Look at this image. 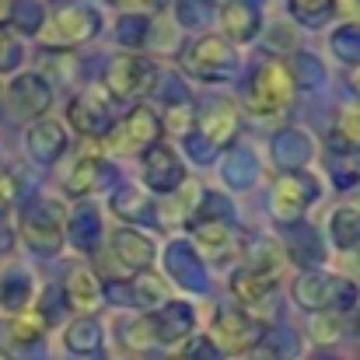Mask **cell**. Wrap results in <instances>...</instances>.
Wrapping results in <instances>:
<instances>
[{
  "label": "cell",
  "mask_w": 360,
  "mask_h": 360,
  "mask_svg": "<svg viewBox=\"0 0 360 360\" xmlns=\"http://www.w3.org/2000/svg\"><path fill=\"white\" fill-rule=\"evenodd\" d=\"M112 252H116V259H120L126 269H133V273H147L150 262H154V255H158V245L147 238L143 231L120 228V231H112Z\"/></svg>",
  "instance_id": "cell-22"
},
{
  "label": "cell",
  "mask_w": 360,
  "mask_h": 360,
  "mask_svg": "<svg viewBox=\"0 0 360 360\" xmlns=\"http://www.w3.org/2000/svg\"><path fill=\"white\" fill-rule=\"evenodd\" d=\"M154 84H158V67L140 53L112 56L105 67V88H109L105 95H112V98H122V102L143 98L154 91Z\"/></svg>",
  "instance_id": "cell-7"
},
{
  "label": "cell",
  "mask_w": 360,
  "mask_h": 360,
  "mask_svg": "<svg viewBox=\"0 0 360 360\" xmlns=\"http://www.w3.org/2000/svg\"><path fill=\"white\" fill-rule=\"evenodd\" d=\"M294 301L304 308V311H333V315H343L357 304V287L350 280H340L333 273H322V269H308L294 280Z\"/></svg>",
  "instance_id": "cell-2"
},
{
  "label": "cell",
  "mask_w": 360,
  "mask_h": 360,
  "mask_svg": "<svg viewBox=\"0 0 360 360\" xmlns=\"http://www.w3.org/2000/svg\"><path fill=\"white\" fill-rule=\"evenodd\" d=\"M287 255H290L294 262H301V266H315V262H322V259H326L319 235H315L311 228H301V224H294V231H290Z\"/></svg>",
  "instance_id": "cell-32"
},
{
  "label": "cell",
  "mask_w": 360,
  "mask_h": 360,
  "mask_svg": "<svg viewBox=\"0 0 360 360\" xmlns=\"http://www.w3.org/2000/svg\"><path fill=\"white\" fill-rule=\"evenodd\" d=\"M333 147L336 150H360V105H347L333 126Z\"/></svg>",
  "instance_id": "cell-34"
},
{
  "label": "cell",
  "mask_w": 360,
  "mask_h": 360,
  "mask_svg": "<svg viewBox=\"0 0 360 360\" xmlns=\"http://www.w3.org/2000/svg\"><path fill=\"white\" fill-rule=\"evenodd\" d=\"M102 28V18L95 7H84V4H67V7H56L46 25H42V35L49 46L56 49H74L88 39H95Z\"/></svg>",
  "instance_id": "cell-6"
},
{
  "label": "cell",
  "mask_w": 360,
  "mask_h": 360,
  "mask_svg": "<svg viewBox=\"0 0 360 360\" xmlns=\"http://www.w3.org/2000/svg\"><path fill=\"white\" fill-rule=\"evenodd\" d=\"M297 354H301V340L290 329H266L252 350L255 360H294Z\"/></svg>",
  "instance_id": "cell-29"
},
{
  "label": "cell",
  "mask_w": 360,
  "mask_h": 360,
  "mask_svg": "<svg viewBox=\"0 0 360 360\" xmlns=\"http://www.w3.org/2000/svg\"><path fill=\"white\" fill-rule=\"evenodd\" d=\"M136 4H143V7H150V11H161L168 0H136Z\"/></svg>",
  "instance_id": "cell-50"
},
{
  "label": "cell",
  "mask_w": 360,
  "mask_h": 360,
  "mask_svg": "<svg viewBox=\"0 0 360 360\" xmlns=\"http://www.w3.org/2000/svg\"><path fill=\"white\" fill-rule=\"evenodd\" d=\"M238 136V109L228 102V98H210L196 109V126L186 140L207 147L210 154L224 150L231 140Z\"/></svg>",
  "instance_id": "cell-8"
},
{
  "label": "cell",
  "mask_w": 360,
  "mask_h": 360,
  "mask_svg": "<svg viewBox=\"0 0 360 360\" xmlns=\"http://www.w3.org/2000/svg\"><path fill=\"white\" fill-rule=\"evenodd\" d=\"M122 343H126L129 350H150V347H158V340H154V326H150V315L126 322V326H122Z\"/></svg>",
  "instance_id": "cell-39"
},
{
  "label": "cell",
  "mask_w": 360,
  "mask_h": 360,
  "mask_svg": "<svg viewBox=\"0 0 360 360\" xmlns=\"http://www.w3.org/2000/svg\"><path fill=\"white\" fill-rule=\"evenodd\" d=\"M140 165H143V186L154 189V193L172 196L175 189L186 186L182 158H179L175 147H168V143H154L150 150H143V154H140Z\"/></svg>",
  "instance_id": "cell-10"
},
{
  "label": "cell",
  "mask_w": 360,
  "mask_h": 360,
  "mask_svg": "<svg viewBox=\"0 0 360 360\" xmlns=\"http://www.w3.org/2000/svg\"><path fill=\"white\" fill-rule=\"evenodd\" d=\"M21 63H25V49H21L18 35L7 25H0V74H14Z\"/></svg>",
  "instance_id": "cell-41"
},
{
  "label": "cell",
  "mask_w": 360,
  "mask_h": 360,
  "mask_svg": "<svg viewBox=\"0 0 360 360\" xmlns=\"http://www.w3.org/2000/svg\"><path fill=\"white\" fill-rule=\"evenodd\" d=\"M210 4H228V0H210Z\"/></svg>",
  "instance_id": "cell-52"
},
{
  "label": "cell",
  "mask_w": 360,
  "mask_h": 360,
  "mask_svg": "<svg viewBox=\"0 0 360 360\" xmlns=\"http://www.w3.org/2000/svg\"><path fill=\"white\" fill-rule=\"evenodd\" d=\"M290 70V77H294V88H315V84H322L326 81V70H322V63L315 60V56H297L294 60V67H287Z\"/></svg>",
  "instance_id": "cell-40"
},
{
  "label": "cell",
  "mask_w": 360,
  "mask_h": 360,
  "mask_svg": "<svg viewBox=\"0 0 360 360\" xmlns=\"http://www.w3.org/2000/svg\"><path fill=\"white\" fill-rule=\"evenodd\" d=\"M0 98H4V91H0Z\"/></svg>",
  "instance_id": "cell-54"
},
{
  "label": "cell",
  "mask_w": 360,
  "mask_h": 360,
  "mask_svg": "<svg viewBox=\"0 0 360 360\" xmlns=\"http://www.w3.org/2000/svg\"><path fill=\"white\" fill-rule=\"evenodd\" d=\"M182 67L207 84H221L238 70V53L224 35H200L186 46L182 53Z\"/></svg>",
  "instance_id": "cell-3"
},
{
  "label": "cell",
  "mask_w": 360,
  "mask_h": 360,
  "mask_svg": "<svg viewBox=\"0 0 360 360\" xmlns=\"http://www.w3.org/2000/svg\"><path fill=\"white\" fill-rule=\"evenodd\" d=\"M7 248H11V231L0 224V252H7Z\"/></svg>",
  "instance_id": "cell-48"
},
{
  "label": "cell",
  "mask_w": 360,
  "mask_h": 360,
  "mask_svg": "<svg viewBox=\"0 0 360 360\" xmlns=\"http://www.w3.org/2000/svg\"><path fill=\"white\" fill-rule=\"evenodd\" d=\"M172 360H189V357H186V354H182V357H172Z\"/></svg>",
  "instance_id": "cell-53"
},
{
  "label": "cell",
  "mask_w": 360,
  "mask_h": 360,
  "mask_svg": "<svg viewBox=\"0 0 360 360\" xmlns=\"http://www.w3.org/2000/svg\"><path fill=\"white\" fill-rule=\"evenodd\" d=\"M18 196H21V182H18V175L7 172V168H0V214H4L11 203H18Z\"/></svg>",
  "instance_id": "cell-43"
},
{
  "label": "cell",
  "mask_w": 360,
  "mask_h": 360,
  "mask_svg": "<svg viewBox=\"0 0 360 360\" xmlns=\"http://www.w3.org/2000/svg\"><path fill=\"white\" fill-rule=\"evenodd\" d=\"M221 172H224V182H228L231 189H248V186H255L259 161H255V154H248V150H228L224 161H221Z\"/></svg>",
  "instance_id": "cell-30"
},
{
  "label": "cell",
  "mask_w": 360,
  "mask_h": 360,
  "mask_svg": "<svg viewBox=\"0 0 360 360\" xmlns=\"http://www.w3.org/2000/svg\"><path fill=\"white\" fill-rule=\"evenodd\" d=\"M18 231H21V241L35 252V255H56L63 248V221H60V210L49 203V200H32L21 207L18 214Z\"/></svg>",
  "instance_id": "cell-4"
},
{
  "label": "cell",
  "mask_w": 360,
  "mask_h": 360,
  "mask_svg": "<svg viewBox=\"0 0 360 360\" xmlns=\"http://www.w3.org/2000/svg\"><path fill=\"white\" fill-rule=\"evenodd\" d=\"M311 158H315V140L304 129H283V133H276V140H273V161H276V168H283L287 175H294V172H304Z\"/></svg>",
  "instance_id": "cell-18"
},
{
  "label": "cell",
  "mask_w": 360,
  "mask_h": 360,
  "mask_svg": "<svg viewBox=\"0 0 360 360\" xmlns=\"http://www.w3.org/2000/svg\"><path fill=\"white\" fill-rule=\"evenodd\" d=\"M336 11V0H290V14L301 25H322Z\"/></svg>",
  "instance_id": "cell-38"
},
{
  "label": "cell",
  "mask_w": 360,
  "mask_h": 360,
  "mask_svg": "<svg viewBox=\"0 0 360 360\" xmlns=\"http://www.w3.org/2000/svg\"><path fill=\"white\" fill-rule=\"evenodd\" d=\"M147 32H150V21L140 18V14H122L116 21V39L122 46H129V49H140L147 42Z\"/></svg>",
  "instance_id": "cell-37"
},
{
  "label": "cell",
  "mask_w": 360,
  "mask_h": 360,
  "mask_svg": "<svg viewBox=\"0 0 360 360\" xmlns=\"http://www.w3.org/2000/svg\"><path fill=\"white\" fill-rule=\"evenodd\" d=\"M329 235H333V245L343 248V252L357 248L360 245V214H354L350 207L336 210L333 221H329Z\"/></svg>",
  "instance_id": "cell-33"
},
{
  "label": "cell",
  "mask_w": 360,
  "mask_h": 360,
  "mask_svg": "<svg viewBox=\"0 0 360 360\" xmlns=\"http://www.w3.org/2000/svg\"><path fill=\"white\" fill-rule=\"evenodd\" d=\"M294 91L297 88H294V77H290L287 63L269 60V63L255 67V74L248 77V84H245V109L255 120H273V116L290 109Z\"/></svg>",
  "instance_id": "cell-1"
},
{
  "label": "cell",
  "mask_w": 360,
  "mask_h": 360,
  "mask_svg": "<svg viewBox=\"0 0 360 360\" xmlns=\"http://www.w3.org/2000/svg\"><path fill=\"white\" fill-rule=\"evenodd\" d=\"M179 21L193 28L196 21H203V11H193V0H182V11H179Z\"/></svg>",
  "instance_id": "cell-46"
},
{
  "label": "cell",
  "mask_w": 360,
  "mask_h": 360,
  "mask_svg": "<svg viewBox=\"0 0 360 360\" xmlns=\"http://www.w3.org/2000/svg\"><path fill=\"white\" fill-rule=\"evenodd\" d=\"M112 304H122V308H161L165 301H168V287H165V280L161 276H154V273H136L133 280H112L105 290H102Z\"/></svg>",
  "instance_id": "cell-11"
},
{
  "label": "cell",
  "mask_w": 360,
  "mask_h": 360,
  "mask_svg": "<svg viewBox=\"0 0 360 360\" xmlns=\"http://www.w3.org/2000/svg\"><path fill=\"white\" fill-rule=\"evenodd\" d=\"M262 333H266V326L255 315L238 311V308H221L210 326V343L221 357H245L255 350Z\"/></svg>",
  "instance_id": "cell-5"
},
{
  "label": "cell",
  "mask_w": 360,
  "mask_h": 360,
  "mask_svg": "<svg viewBox=\"0 0 360 360\" xmlns=\"http://www.w3.org/2000/svg\"><path fill=\"white\" fill-rule=\"evenodd\" d=\"M350 81H354V88L360 91V67H354V77H350Z\"/></svg>",
  "instance_id": "cell-51"
},
{
  "label": "cell",
  "mask_w": 360,
  "mask_h": 360,
  "mask_svg": "<svg viewBox=\"0 0 360 360\" xmlns=\"http://www.w3.org/2000/svg\"><path fill=\"white\" fill-rule=\"evenodd\" d=\"M186 357L189 360H224L217 350H214V343H210V340H196V343H193V350H189Z\"/></svg>",
  "instance_id": "cell-45"
},
{
  "label": "cell",
  "mask_w": 360,
  "mask_h": 360,
  "mask_svg": "<svg viewBox=\"0 0 360 360\" xmlns=\"http://www.w3.org/2000/svg\"><path fill=\"white\" fill-rule=\"evenodd\" d=\"M276 280H266V276H259V273H248L245 266L231 273V294H235V301H238L241 308L252 315V311H262L269 301H273V287Z\"/></svg>",
  "instance_id": "cell-23"
},
{
  "label": "cell",
  "mask_w": 360,
  "mask_h": 360,
  "mask_svg": "<svg viewBox=\"0 0 360 360\" xmlns=\"http://www.w3.org/2000/svg\"><path fill=\"white\" fill-rule=\"evenodd\" d=\"M32 301V276L25 269H7L0 276V308L7 315H21Z\"/></svg>",
  "instance_id": "cell-28"
},
{
  "label": "cell",
  "mask_w": 360,
  "mask_h": 360,
  "mask_svg": "<svg viewBox=\"0 0 360 360\" xmlns=\"http://www.w3.org/2000/svg\"><path fill=\"white\" fill-rule=\"evenodd\" d=\"M25 147H28V154H32L39 165H53V161H60L63 150H67V129L56 120L32 122V129L25 133Z\"/></svg>",
  "instance_id": "cell-21"
},
{
  "label": "cell",
  "mask_w": 360,
  "mask_h": 360,
  "mask_svg": "<svg viewBox=\"0 0 360 360\" xmlns=\"http://www.w3.org/2000/svg\"><path fill=\"white\" fill-rule=\"evenodd\" d=\"M67 120L84 136H109L112 133V105L105 91H81L67 105Z\"/></svg>",
  "instance_id": "cell-13"
},
{
  "label": "cell",
  "mask_w": 360,
  "mask_h": 360,
  "mask_svg": "<svg viewBox=\"0 0 360 360\" xmlns=\"http://www.w3.org/2000/svg\"><path fill=\"white\" fill-rule=\"evenodd\" d=\"M150 326H154V340L161 347H179L193 336L196 329V311L186 304V301H168L161 304L154 315H150Z\"/></svg>",
  "instance_id": "cell-16"
},
{
  "label": "cell",
  "mask_w": 360,
  "mask_h": 360,
  "mask_svg": "<svg viewBox=\"0 0 360 360\" xmlns=\"http://www.w3.org/2000/svg\"><path fill=\"white\" fill-rule=\"evenodd\" d=\"M112 210L126 217V221H140V217H147V210H150V203H147V196L136 189V186H120L116 193H112Z\"/></svg>",
  "instance_id": "cell-35"
},
{
  "label": "cell",
  "mask_w": 360,
  "mask_h": 360,
  "mask_svg": "<svg viewBox=\"0 0 360 360\" xmlns=\"http://www.w3.org/2000/svg\"><path fill=\"white\" fill-rule=\"evenodd\" d=\"M7 28L11 32H21V35H39L42 25H46V11L35 4V0H14L7 7Z\"/></svg>",
  "instance_id": "cell-31"
},
{
  "label": "cell",
  "mask_w": 360,
  "mask_h": 360,
  "mask_svg": "<svg viewBox=\"0 0 360 360\" xmlns=\"http://www.w3.org/2000/svg\"><path fill=\"white\" fill-rule=\"evenodd\" d=\"M329 46H333V53H336L343 63L360 67V25H343V28H336L333 39H329Z\"/></svg>",
  "instance_id": "cell-36"
},
{
  "label": "cell",
  "mask_w": 360,
  "mask_h": 360,
  "mask_svg": "<svg viewBox=\"0 0 360 360\" xmlns=\"http://www.w3.org/2000/svg\"><path fill=\"white\" fill-rule=\"evenodd\" d=\"M63 301H67V308H74V311H81V315H91L98 304H102V283L95 280V273L91 269H84V266H70L67 269V280H63Z\"/></svg>",
  "instance_id": "cell-19"
},
{
  "label": "cell",
  "mask_w": 360,
  "mask_h": 360,
  "mask_svg": "<svg viewBox=\"0 0 360 360\" xmlns=\"http://www.w3.org/2000/svg\"><path fill=\"white\" fill-rule=\"evenodd\" d=\"M70 241L81 248V252H95L98 241H102V217L95 210V203H81L70 217V228H67Z\"/></svg>",
  "instance_id": "cell-25"
},
{
  "label": "cell",
  "mask_w": 360,
  "mask_h": 360,
  "mask_svg": "<svg viewBox=\"0 0 360 360\" xmlns=\"http://www.w3.org/2000/svg\"><path fill=\"white\" fill-rule=\"evenodd\" d=\"M7 102L18 120H39L53 102V88L42 74H18L14 84L7 88Z\"/></svg>",
  "instance_id": "cell-15"
},
{
  "label": "cell",
  "mask_w": 360,
  "mask_h": 360,
  "mask_svg": "<svg viewBox=\"0 0 360 360\" xmlns=\"http://www.w3.org/2000/svg\"><path fill=\"white\" fill-rule=\"evenodd\" d=\"M273 35H276V39H273V46H297V39H290V28H287V25H276V28H273Z\"/></svg>",
  "instance_id": "cell-47"
},
{
  "label": "cell",
  "mask_w": 360,
  "mask_h": 360,
  "mask_svg": "<svg viewBox=\"0 0 360 360\" xmlns=\"http://www.w3.org/2000/svg\"><path fill=\"white\" fill-rule=\"evenodd\" d=\"M165 266H168V276L182 290H189V294H207L210 290V276H207L203 255L189 241H172L168 252H165Z\"/></svg>",
  "instance_id": "cell-14"
},
{
  "label": "cell",
  "mask_w": 360,
  "mask_h": 360,
  "mask_svg": "<svg viewBox=\"0 0 360 360\" xmlns=\"http://www.w3.org/2000/svg\"><path fill=\"white\" fill-rule=\"evenodd\" d=\"M221 25H224L228 42H252L262 28L259 0H228L221 7Z\"/></svg>",
  "instance_id": "cell-20"
},
{
  "label": "cell",
  "mask_w": 360,
  "mask_h": 360,
  "mask_svg": "<svg viewBox=\"0 0 360 360\" xmlns=\"http://www.w3.org/2000/svg\"><path fill=\"white\" fill-rule=\"evenodd\" d=\"M63 343H67L70 354H81V357L98 354L102 350V326H98V319H91V315L74 319L67 326V333H63Z\"/></svg>",
  "instance_id": "cell-26"
},
{
  "label": "cell",
  "mask_w": 360,
  "mask_h": 360,
  "mask_svg": "<svg viewBox=\"0 0 360 360\" xmlns=\"http://www.w3.org/2000/svg\"><path fill=\"white\" fill-rule=\"evenodd\" d=\"M42 319L35 311L28 315H18L11 326H7V340H4V354L14 360H35L42 350Z\"/></svg>",
  "instance_id": "cell-17"
},
{
  "label": "cell",
  "mask_w": 360,
  "mask_h": 360,
  "mask_svg": "<svg viewBox=\"0 0 360 360\" xmlns=\"http://www.w3.org/2000/svg\"><path fill=\"white\" fill-rule=\"evenodd\" d=\"M193 126H196V109L189 105V102H175V105H168V133H179L182 140L193 133Z\"/></svg>",
  "instance_id": "cell-42"
},
{
  "label": "cell",
  "mask_w": 360,
  "mask_h": 360,
  "mask_svg": "<svg viewBox=\"0 0 360 360\" xmlns=\"http://www.w3.org/2000/svg\"><path fill=\"white\" fill-rule=\"evenodd\" d=\"M319 196V182L304 172H294V175H283L276 186H273V196H269V210L280 224H297L304 217V210L315 203Z\"/></svg>",
  "instance_id": "cell-9"
},
{
  "label": "cell",
  "mask_w": 360,
  "mask_h": 360,
  "mask_svg": "<svg viewBox=\"0 0 360 360\" xmlns=\"http://www.w3.org/2000/svg\"><path fill=\"white\" fill-rule=\"evenodd\" d=\"M161 133H165V122L158 120L154 109L147 105H136L129 109V116L122 120L120 129L109 133V143H116V150H150L154 143H161Z\"/></svg>",
  "instance_id": "cell-12"
},
{
  "label": "cell",
  "mask_w": 360,
  "mask_h": 360,
  "mask_svg": "<svg viewBox=\"0 0 360 360\" xmlns=\"http://www.w3.org/2000/svg\"><path fill=\"white\" fill-rule=\"evenodd\" d=\"M336 333H340V315L326 311V315L315 322V340H319V343H333V340H336Z\"/></svg>",
  "instance_id": "cell-44"
},
{
  "label": "cell",
  "mask_w": 360,
  "mask_h": 360,
  "mask_svg": "<svg viewBox=\"0 0 360 360\" xmlns=\"http://www.w3.org/2000/svg\"><path fill=\"white\" fill-rule=\"evenodd\" d=\"M350 210H354V214H360V186L350 193Z\"/></svg>",
  "instance_id": "cell-49"
},
{
  "label": "cell",
  "mask_w": 360,
  "mask_h": 360,
  "mask_svg": "<svg viewBox=\"0 0 360 360\" xmlns=\"http://www.w3.org/2000/svg\"><path fill=\"white\" fill-rule=\"evenodd\" d=\"M245 269H248V273H259V276H266V280H276L280 269H283V252H280V245L269 238H255L248 245V252H245Z\"/></svg>",
  "instance_id": "cell-27"
},
{
  "label": "cell",
  "mask_w": 360,
  "mask_h": 360,
  "mask_svg": "<svg viewBox=\"0 0 360 360\" xmlns=\"http://www.w3.org/2000/svg\"><path fill=\"white\" fill-rule=\"evenodd\" d=\"M105 175H109V165H105L102 158H81V161H74L70 175L63 179V189H67V196L84 200V196H91L98 186H105Z\"/></svg>",
  "instance_id": "cell-24"
}]
</instances>
